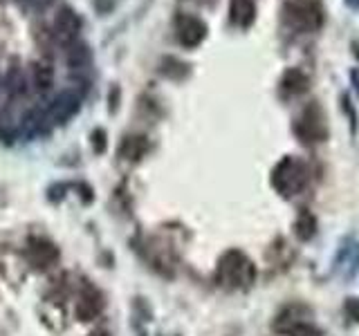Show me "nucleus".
<instances>
[{"instance_id": "aec40b11", "label": "nucleus", "mask_w": 359, "mask_h": 336, "mask_svg": "<svg viewBox=\"0 0 359 336\" xmlns=\"http://www.w3.org/2000/svg\"><path fill=\"white\" fill-rule=\"evenodd\" d=\"M90 139H93L95 155H104L108 150V132L104 128H95L93 134H90Z\"/></svg>"}, {"instance_id": "9d476101", "label": "nucleus", "mask_w": 359, "mask_h": 336, "mask_svg": "<svg viewBox=\"0 0 359 336\" xmlns=\"http://www.w3.org/2000/svg\"><path fill=\"white\" fill-rule=\"evenodd\" d=\"M308 90H310V78L306 72L299 70V67H287V70L278 78V92L285 99L303 97Z\"/></svg>"}, {"instance_id": "1a4fd4ad", "label": "nucleus", "mask_w": 359, "mask_h": 336, "mask_svg": "<svg viewBox=\"0 0 359 336\" xmlns=\"http://www.w3.org/2000/svg\"><path fill=\"white\" fill-rule=\"evenodd\" d=\"M25 255L29 265H34L36 269H48L59 260V246L45 238H32L27 242Z\"/></svg>"}, {"instance_id": "6ab92c4d", "label": "nucleus", "mask_w": 359, "mask_h": 336, "mask_svg": "<svg viewBox=\"0 0 359 336\" xmlns=\"http://www.w3.org/2000/svg\"><path fill=\"white\" fill-rule=\"evenodd\" d=\"M16 3L27 14H43L54 5V0H16Z\"/></svg>"}, {"instance_id": "dca6fc26", "label": "nucleus", "mask_w": 359, "mask_h": 336, "mask_svg": "<svg viewBox=\"0 0 359 336\" xmlns=\"http://www.w3.org/2000/svg\"><path fill=\"white\" fill-rule=\"evenodd\" d=\"M101 309H104V300H101V296H99V291H95V289H86L81 296H79V300H76V309H74V314H76V318L79 321H83V323H88V321H95L99 314H101Z\"/></svg>"}, {"instance_id": "ddd939ff", "label": "nucleus", "mask_w": 359, "mask_h": 336, "mask_svg": "<svg viewBox=\"0 0 359 336\" xmlns=\"http://www.w3.org/2000/svg\"><path fill=\"white\" fill-rule=\"evenodd\" d=\"M149 148H151V144L144 134H126L117 148V157L123 162L137 164L142 157L149 153Z\"/></svg>"}, {"instance_id": "4468645a", "label": "nucleus", "mask_w": 359, "mask_h": 336, "mask_svg": "<svg viewBox=\"0 0 359 336\" xmlns=\"http://www.w3.org/2000/svg\"><path fill=\"white\" fill-rule=\"evenodd\" d=\"M157 72H160V76L168 78V81L182 83L184 78L191 76V63L177 59L173 54H166L160 59V63H157Z\"/></svg>"}, {"instance_id": "a211bd4d", "label": "nucleus", "mask_w": 359, "mask_h": 336, "mask_svg": "<svg viewBox=\"0 0 359 336\" xmlns=\"http://www.w3.org/2000/svg\"><path fill=\"white\" fill-rule=\"evenodd\" d=\"M294 233L301 242H308L314 238V233H317V218L312 216L308 209H303L299 213V218L294 222Z\"/></svg>"}, {"instance_id": "9b49d317", "label": "nucleus", "mask_w": 359, "mask_h": 336, "mask_svg": "<svg viewBox=\"0 0 359 336\" xmlns=\"http://www.w3.org/2000/svg\"><path fill=\"white\" fill-rule=\"evenodd\" d=\"M63 52H65V63H67V67H70V72L76 74V78L93 67V50H90V45L83 43L81 38H79L76 43H72L70 48L63 50Z\"/></svg>"}, {"instance_id": "f3484780", "label": "nucleus", "mask_w": 359, "mask_h": 336, "mask_svg": "<svg viewBox=\"0 0 359 336\" xmlns=\"http://www.w3.org/2000/svg\"><path fill=\"white\" fill-rule=\"evenodd\" d=\"M5 90L11 97H25L27 94V78L22 74L20 65H11L5 74Z\"/></svg>"}, {"instance_id": "0eeeda50", "label": "nucleus", "mask_w": 359, "mask_h": 336, "mask_svg": "<svg viewBox=\"0 0 359 336\" xmlns=\"http://www.w3.org/2000/svg\"><path fill=\"white\" fill-rule=\"evenodd\" d=\"M312 314L306 305H287L274 321V330L290 336H317L319 332L312 328Z\"/></svg>"}, {"instance_id": "f8f14e48", "label": "nucleus", "mask_w": 359, "mask_h": 336, "mask_svg": "<svg viewBox=\"0 0 359 336\" xmlns=\"http://www.w3.org/2000/svg\"><path fill=\"white\" fill-rule=\"evenodd\" d=\"M256 3L254 0H229V25L236 29H250L256 22Z\"/></svg>"}, {"instance_id": "f257e3e1", "label": "nucleus", "mask_w": 359, "mask_h": 336, "mask_svg": "<svg viewBox=\"0 0 359 336\" xmlns=\"http://www.w3.org/2000/svg\"><path fill=\"white\" fill-rule=\"evenodd\" d=\"M280 16L292 31L314 34L325 22V5L323 0H287Z\"/></svg>"}, {"instance_id": "b1692460", "label": "nucleus", "mask_w": 359, "mask_h": 336, "mask_svg": "<svg viewBox=\"0 0 359 336\" xmlns=\"http://www.w3.org/2000/svg\"><path fill=\"white\" fill-rule=\"evenodd\" d=\"M346 7L348 9H353V11H359V0H344Z\"/></svg>"}, {"instance_id": "6e6552de", "label": "nucleus", "mask_w": 359, "mask_h": 336, "mask_svg": "<svg viewBox=\"0 0 359 336\" xmlns=\"http://www.w3.org/2000/svg\"><path fill=\"white\" fill-rule=\"evenodd\" d=\"M79 108H81V94L76 90H63V92L54 97V101L45 110V115H48V121L52 126H56V123H65L67 119H72Z\"/></svg>"}, {"instance_id": "20e7f679", "label": "nucleus", "mask_w": 359, "mask_h": 336, "mask_svg": "<svg viewBox=\"0 0 359 336\" xmlns=\"http://www.w3.org/2000/svg\"><path fill=\"white\" fill-rule=\"evenodd\" d=\"M292 132L297 134V139L303 144H321L328 139L330 128H328V117H325L323 108L312 101L299 112V117L292 123Z\"/></svg>"}, {"instance_id": "5701e85b", "label": "nucleus", "mask_w": 359, "mask_h": 336, "mask_svg": "<svg viewBox=\"0 0 359 336\" xmlns=\"http://www.w3.org/2000/svg\"><path fill=\"white\" fill-rule=\"evenodd\" d=\"M191 3H196V5H202V7H213L218 3V0H191Z\"/></svg>"}, {"instance_id": "412c9836", "label": "nucleus", "mask_w": 359, "mask_h": 336, "mask_svg": "<svg viewBox=\"0 0 359 336\" xmlns=\"http://www.w3.org/2000/svg\"><path fill=\"white\" fill-rule=\"evenodd\" d=\"M119 106H121V88H119V83H115L108 90V112L110 115H117Z\"/></svg>"}, {"instance_id": "39448f33", "label": "nucleus", "mask_w": 359, "mask_h": 336, "mask_svg": "<svg viewBox=\"0 0 359 336\" xmlns=\"http://www.w3.org/2000/svg\"><path fill=\"white\" fill-rule=\"evenodd\" d=\"M52 38L56 43V48L67 50L72 43L79 41L83 31V18L76 14L70 5H61L56 9L54 20H52Z\"/></svg>"}, {"instance_id": "7ed1b4c3", "label": "nucleus", "mask_w": 359, "mask_h": 336, "mask_svg": "<svg viewBox=\"0 0 359 336\" xmlns=\"http://www.w3.org/2000/svg\"><path fill=\"white\" fill-rule=\"evenodd\" d=\"M310 171L308 164L294 155H285L272 171V186L283 197H294L308 186Z\"/></svg>"}, {"instance_id": "a878e982", "label": "nucleus", "mask_w": 359, "mask_h": 336, "mask_svg": "<svg viewBox=\"0 0 359 336\" xmlns=\"http://www.w3.org/2000/svg\"><path fill=\"white\" fill-rule=\"evenodd\" d=\"M88 336H110L108 332H104V330H97V332H93V334H88Z\"/></svg>"}, {"instance_id": "393cba45", "label": "nucleus", "mask_w": 359, "mask_h": 336, "mask_svg": "<svg viewBox=\"0 0 359 336\" xmlns=\"http://www.w3.org/2000/svg\"><path fill=\"white\" fill-rule=\"evenodd\" d=\"M351 52L355 54V59L359 61V41H353V43H351Z\"/></svg>"}, {"instance_id": "4be33fe9", "label": "nucleus", "mask_w": 359, "mask_h": 336, "mask_svg": "<svg viewBox=\"0 0 359 336\" xmlns=\"http://www.w3.org/2000/svg\"><path fill=\"white\" fill-rule=\"evenodd\" d=\"M119 5H121V0H93V7H95V11L99 16L112 14V11H115Z\"/></svg>"}, {"instance_id": "f03ea898", "label": "nucleus", "mask_w": 359, "mask_h": 336, "mask_svg": "<svg viewBox=\"0 0 359 336\" xmlns=\"http://www.w3.org/2000/svg\"><path fill=\"white\" fill-rule=\"evenodd\" d=\"M254 278H256V265L252 262L250 255L238 249H229L222 253L216 269V280L222 287L245 289L254 283Z\"/></svg>"}, {"instance_id": "2eb2a0df", "label": "nucleus", "mask_w": 359, "mask_h": 336, "mask_svg": "<svg viewBox=\"0 0 359 336\" xmlns=\"http://www.w3.org/2000/svg\"><path fill=\"white\" fill-rule=\"evenodd\" d=\"M29 72H32V85L36 92L45 94V92H50L52 85H54V65L50 59H39V61H34L29 65Z\"/></svg>"}, {"instance_id": "423d86ee", "label": "nucleus", "mask_w": 359, "mask_h": 336, "mask_svg": "<svg viewBox=\"0 0 359 336\" xmlns=\"http://www.w3.org/2000/svg\"><path fill=\"white\" fill-rule=\"evenodd\" d=\"M173 29H175V41L180 48L184 50H198L209 36V25L196 14H187L180 11L173 18Z\"/></svg>"}]
</instances>
